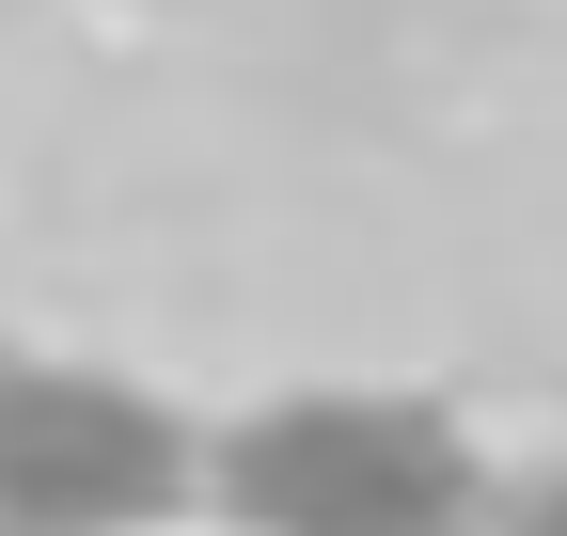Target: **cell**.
Masks as SVG:
<instances>
[{
  "label": "cell",
  "instance_id": "cell-1",
  "mask_svg": "<svg viewBox=\"0 0 567 536\" xmlns=\"http://www.w3.org/2000/svg\"><path fill=\"white\" fill-rule=\"evenodd\" d=\"M205 505L237 536H473L488 457L442 394L394 379H300L205 442Z\"/></svg>",
  "mask_w": 567,
  "mask_h": 536
},
{
  "label": "cell",
  "instance_id": "cell-3",
  "mask_svg": "<svg viewBox=\"0 0 567 536\" xmlns=\"http://www.w3.org/2000/svg\"><path fill=\"white\" fill-rule=\"evenodd\" d=\"M473 536H567V457H536L520 489H488V520Z\"/></svg>",
  "mask_w": 567,
  "mask_h": 536
},
{
  "label": "cell",
  "instance_id": "cell-2",
  "mask_svg": "<svg viewBox=\"0 0 567 536\" xmlns=\"http://www.w3.org/2000/svg\"><path fill=\"white\" fill-rule=\"evenodd\" d=\"M174 505H205L174 394L111 363H0V536H142Z\"/></svg>",
  "mask_w": 567,
  "mask_h": 536
}]
</instances>
